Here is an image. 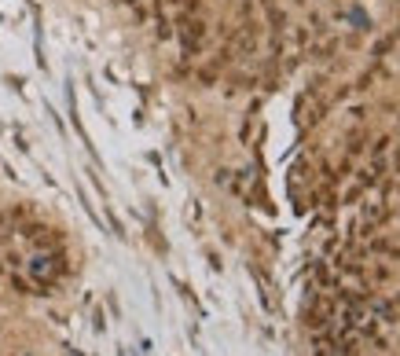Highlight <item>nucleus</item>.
I'll list each match as a JSON object with an SVG mask.
<instances>
[{"label": "nucleus", "instance_id": "obj_2", "mask_svg": "<svg viewBox=\"0 0 400 356\" xmlns=\"http://www.w3.org/2000/svg\"><path fill=\"white\" fill-rule=\"evenodd\" d=\"M342 272H345L349 279H364V276H367V268H364L360 261H345V265H342Z\"/></svg>", "mask_w": 400, "mask_h": 356}, {"label": "nucleus", "instance_id": "obj_1", "mask_svg": "<svg viewBox=\"0 0 400 356\" xmlns=\"http://www.w3.org/2000/svg\"><path fill=\"white\" fill-rule=\"evenodd\" d=\"M8 283H11V290H15V294H23V298H33V294H40V290H37V283H33V279H26V276H18V272H11V276H8Z\"/></svg>", "mask_w": 400, "mask_h": 356}, {"label": "nucleus", "instance_id": "obj_6", "mask_svg": "<svg viewBox=\"0 0 400 356\" xmlns=\"http://www.w3.org/2000/svg\"><path fill=\"white\" fill-rule=\"evenodd\" d=\"M11 356H33V352H11Z\"/></svg>", "mask_w": 400, "mask_h": 356}, {"label": "nucleus", "instance_id": "obj_4", "mask_svg": "<svg viewBox=\"0 0 400 356\" xmlns=\"http://www.w3.org/2000/svg\"><path fill=\"white\" fill-rule=\"evenodd\" d=\"M386 151H389V136H382V140H374V148H371V155H374V158H382Z\"/></svg>", "mask_w": 400, "mask_h": 356}, {"label": "nucleus", "instance_id": "obj_7", "mask_svg": "<svg viewBox=\"0 0 400 356\" xmlns=\"http://www.w3.org/2000/svg\"><path fill=\"white\" fill-rule=\"evenodd\" d=\"M298 4H305V0H298Z\"/></svg>", "mask_w": 400, "mask_h": 356}, {"label": "nucleus", "instance_id": "obj_3", "mask_svg": "<svg viewBox=\"0 0 400 356\" xmlns=\"http://www.w3.org/2000/svg\"><path fill=\"white\" fill-rule=\"evenodd\" d=\"M389 276H393L389 265H374V268H371V279H374V283H386Z\"/></svg>", "mask_w": 400, "mask_h": 356}, {"label": "nucleus", "instance_id": "obj_5", "mask_svg": "<svg viewBox=\"0 0 400 356\" xmlns=\"http://www.w3.org/2000/svg\"><path fill=\"white\" fill-rule=\"evenodd\" d=\"M393 308H396V312H400V294H393Z\"/></svg>", "mask_w": 400, "mask_h": 356}]
</instances>
